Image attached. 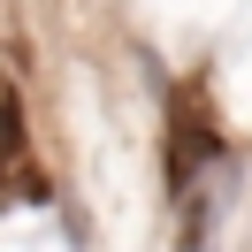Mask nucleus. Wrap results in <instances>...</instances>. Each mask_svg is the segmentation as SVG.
Listing matches in <instances>:
<instances>
[{"label":"nucleus","mask_w":252,"mask_h":252,"mask_svg":"<svg viewBox=\"0 0 252 252\" xmlns=\"http://www.w3.org/2000/svg\"><path fill=\"white\" fill-rule=\"evenodd\" d=\"M206 160H221V145H214V130H206V115L176 107V123H168V184L184 191V199H191V176H199Z\"/></svg>","instance_id":"nucleus-1"},{"label":"nucleus","mask_w":252,"mask_h":252,"mask_svg":"<svg viewBox=\"0 0 252 252\" xmlns=\"http://www.w3.org/2000/svg\"><path fill=\"white\" fill-rule=\"evenodd\" d=\"M206 237H214V199L191 191L184 199V252H206Z\"/></svg>","instance_id":"nucleus-2"},{"label":"nucleus","mask_w":252,"mask_h":252,"mask_svg":"<svg viewBox=\"0 0 252 252\" xmlns=\"http://www.w3.org/2000/svg\"><path fill=\"white\" fill-rule=\"evenodd\" d=\"M16 153H23V107L8 92V77H0V160H16Z\"/></svg>","instance_id":"nucleus-3"}]
</instances>
